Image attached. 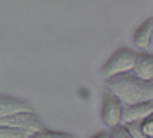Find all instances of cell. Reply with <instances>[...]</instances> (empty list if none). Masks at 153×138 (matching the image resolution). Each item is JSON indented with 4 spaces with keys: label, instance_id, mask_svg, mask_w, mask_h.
Returning a JSON list of instances; mask_svg holds the SVG:
<instances>
[{
    "label": "cell",
    "instance_id": "obj_5",
    "mask_svg": "<svg viewBox=\"0 0 153 138\" xmlns=\"http://www.w3.org/2000/svg\"><path fill=\"white\" fill-rule=\"evenodd\" d=\"M22 112H33L31 105L26 100L7 96V94L0 96V118H7V116H15V114H22Z\"/></svg>",
    "mask_w": 153,
    "mask_h": 138
},
{
    "label": "cell",
    "instance_id": "obj_14",
    "mask_svg": "<svg viewBox=\"0 0 153 138\" xmlns=\"http://www.w3.org/2000/svg\"><path fill=\"white\" fill-rule=\"evenodd\" d=\"M92 138H111V133H98V134H94Z\"/></svg>",
    "mask_w": 153,
    "mask_h": 138
},
{
    "label": "cell",
    "instance_id": "obj_1",
    "mask_svg": "<svg viewBox=\"0 0 153 138\" xmlns=\"http://www.w3.org/2000/svg\"><path fill=\"white\" fill-rule=\"evenodd\" d=\"M105 90L116 96L124 103V107L153 101V81H144L135 74H122V76L107 79Z\"/></svg>",
    "mask_w": 153,
    "mask_h": 138
},
{
    "label": "cell",
    "instance_id": "obj_8",
    "mask_svg": "<svg viewBox=\"0 0 153 138\" xmlns=\"http://www.w3.org/2000/svg\"><path fill=\"white\" fill-rule=\"evenodd\" d=\"M133 74L144 81H153V54H149V52H138Z\"/></svg>",
    "mask_w": 153,
    "mask_h": 138
},
{
    "label": "cell",
    "instance_id": "obj_9",
    "mask_svg": "<svg viewBox=\"0 0 153 138\" xmlns=\"http://www.w3.org/2000/svg\"><path fill=\"white\" fill-rule=\"evenodd\" d=\"M35 133L26 129H15V127H0V138H31Z\"/></svg>",
    "mask_w": 153,
    "mask_h": 138
},
{
    "label": "cell",
    "instance_id": "obj_7",
    "mask_svg": "<svg viewBox=\"0 0 153 138\" xmlns=\"http://www.w3.org/2000/svg\"><path fill=\"white\" fill-rule=\"evenodd\" d=\"M133 44L138 52H148V46L153 44V17L144 20L140 24V28L135 31Z\"/></svg>",
    "mask_w": 153,
    "mask_h": 138
},
{
    "label": "cell",
    "instance_id": "obj_2",
    "mask_svg": "<svg viewBox=\"0 0 153 138\" xmlns=\"http://www.w3.org/2000/svg\"><path fill=\"white\" fill-rule=\"evenodd\" d=\"M137 55L138 52L131 50V48H118L114 54L107 59V63L102 66L100 76L103 81L122 76V74H133L135 63H137Z\"/></svg>",
    "mask_w": 153,
    "mask_h": 138
},
{
    "label": "cell",
    "instance_id": "obj_11",
    "mask_svg": "<svg viewBox=\"0 0 153 138\" xmlns=\"http://www.w3.org/2000/svg\"><path fill=\"white\" fill-rule=\"evenodd\" d=\"M133 138H146L144 131H142V122H133V123H124Z\"/></svg>",
    "mask_w": 153,
    "mask_h": 138
},
{
    "label": "cell",
    "instance_id": "obj_6",
    "mask_svg": "<svg viewBox=\"0 0 153 138\" xmlns=\"http://www.w3.org/2000/svg\"><path fill=\"white\" fill-rule=\"evenodd\" d=\"M151 116H153V101L129 105V107H124V118H122V123L144 122V120L151 118Z\"/></svg>",
    "mask_w": 153,
    "mask_h": 138
},
{
    "label": "cell",
    "instance_id": "obj_3",
    "mask_svg": "<svg viewBox=\"0 0 153 138\" xmlns=\"http://www.w3.org/2000/svg\"><path fill=\"white\" fill-rule=\"evenodd\" d=\"M122 118H124V103L116 96H113L109 90H105L102 96V122L109 129H114V127L122 125Z\"/></svg>",
    "mask_w": 153,
    "mask_h": 138
},
{
    "label": "cell",
    "instance_id": "obj_10",
    "mask_svg": "<svg viewBox=\"0 0 153 138\" xmlns=\"http://www.w3.org/2000/svg\"><path fill=\"white\" fill-rule=\"evenodd\" d=\"M31 138H78L70 133H63V131H52V129H42L39 133H35Z\"/></svg>",
    "mask_w": 153,
    "mask_h": 138
},
{
    "label": "cell",
    "instance_id": "obj_13",
    "mask_svg": "<svg viewBox=\"0 0 153 138\" xmlns=\"http://www.w3.org/2000/svg\"><path fill=\"white\" fill-rule=\"evenodd\" d=\"M142 131H144L146 138H153V116L142 122Z\"/></svg>",
    "mask_w": 153,
    "mask_h": 138
},
{
    "label": "cell",
    "instance_id": "obj_12",
    "mask_svg": "<svg viewBox=\"0 0 153 138\" xmlns=\"http://www.w3.org/2000/svg\"><path fill=\"white\" fill-rule=\"evenodd\" d=\"M109 133H111V138H133V136H131V133H129V129H127L124 123L118 125V127H114V129H111Z\"/></svg>",
    "mask_w": 153,
    "mask_h": 138
},
{
    "label": "cell",
    "instance_id": "obj_4",
    "mask_svg": "<svg viewBox=\"0 0 153 138\" xmlns=\"http://www.w3.org/2000/svg\"><path fill=\"white\" fill-rule=\"evenodd\" d=\"M0 127H15V129H26L31 133H39L45 129L41 118L35 112H22V114L7 116V118H0Z\"/></svg>",
    "mask_w": 153,
    "mask_h": 138
}]
</instances>
